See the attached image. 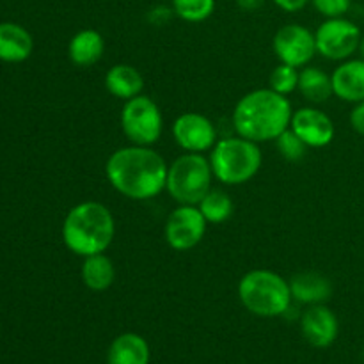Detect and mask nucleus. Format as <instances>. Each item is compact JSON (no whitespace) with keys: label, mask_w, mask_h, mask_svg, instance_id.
I'll use <instances>...</instances> for the list:
<instances>
[{"label":"nucleus","mask_w":364,"mask_h":364,"mask_svg":"<svg viewBox=\"0 0 364 364\" xmlns=\"http://www.w3.org/2000/svg\"><path fill=\"white\" fill-rule=\"evenodd\" d=\"M169 166L149 146H124L109 156L105 174L119 194L135 201H146L166 188Z\"/></svg>","instance_id":"f257e3e1"},{"label":"nucleus","mask_w":364,"mask_h":364,"mask_svg":"<svg viewBox=\"0 0 364 364\" xmlns=\"http://www.w3.org/2000/svg\"><path fill=\"white\" fill-rule=\"evenodd\" d=\"M291 103L272 89H256L242 96L233 110V127L240 137L256 142L276 141L290 128Z\"/></svg>","instance_id":"f03ea898"},{"label":"nucleus","mask_w":364,"mask_h":364,"mask_svg":"<svg viewBox=\"0 0 364 364\" xmlns=\"http://www.w3.org/2000/svg\"><path fill=\"white\" fill-rule=\"evenodd\" d=\"M116 223L105 205L84 201L68 212L63 223V242L73 255L91 256L105 252L112 245Z\"/></svg>","instance_id":"7ed1b4c3"},{"label":"nucleus","mask_w":364,"mask_h":364,"mask_svg":"<svg viewBox=\"0 0 364 364\" xmlns=\"http://www.w3.org/2000/svg\"><path fill=\"white\" fill-rule=\"evenodd\" d=\"M238 297L249 313L263 318L284 315L294 301L290 283L267 269L245 274L238 284Z\"/></svg>","instance_id":"20e7f679"},{"label":"nucleus","mask_w":364,"mask_h":364,"mask_svg":"<svg viewBox=\"0 0 364 364\" xmlns=\"http://www.w3.org/2000/svg\"><path fill=\"white\" fill-rule=\"evenodd\" d=\"M262 160L258 144L238 135L215 142L210 155V166L219 181L226 185H242L258 174Z\"/></svg>","instance_id":"39448f33"},{"label":"nucleus","mask_w":364,"mask_h":364,"mask_svg":"<svg viewBox=\"0 0 364 364\" xmlns=\"http://www.w3.org/2000/svg\"><path fill=\"white\" fill-rule=\"evenodd\" d=\"M213 171L210 160L201 153H185L178 156L167 171L166 191L180 205H199L212 191Z\"/></svg>","instance_id":"423d86ee"},{"label":"nucleus","mask_w":364,"mask_h":364,"mask_svg":"<svg viewBox=\"0 0 364 364\" xmlns=\"http://www.w3.org/2000/svg\"><path fill=\"white\" fill-rule=\"evenodd\" d=\"M121 128L132 144H155L164 130V117L160 107L149 96L144 95L128 100L121 110Z\"/></svg>","instance_id":"0eeeda50"},{"label":"nucleus","mask_w":364,"mask_h":364,"mask_svg":"<svg viewBox=\"0 0 364 364\" xmlns=\"http://www.w3.org/2000/svg\"><path fill=\"white\" fill-rule=\"evenodd\" d=\"M361 31L347 18H327L315 32L316 52L329 60H347L358 52Z\"/></svg>","instance_id":"6e6552de"},{"label":"nucleus","mask_w":364,"mask_h":364,"mask_svg":"<svg viewBox=\"0 0 364 364\" xmlns=\"http://www.w3.org/2000/svg\"><path fill=\"white\" fill-rule=\"evenodd\" d=\"M206 219L196 205H180L166 223V240L174 251H191L206 233Z\"/></svg>","instance_id":"1a4fd4ad"},{"label":"nucleus","mask_w":364,"mask_h":364,"mask_svg":"<svg viewBox=\"0 0 364 364\" xmlns=\"http://www.w3.org/2000/svg\"><path fill=\"white\" fill-rule=\"evenodd\" d=\"M272 46L279 63L304 68L316 53L315 32L301 23H288L276 32Z\"/></svg>","instance_id":"9d476101"},{"label":"nucleus","mask_w":364,"mask_h":364,"mask_svg":"<svg viewBox=\"0 0 364 364\" xmlns=\"http://www.w3.org/2000/svg\"><path fill=\"white\" fill-rule=\"evenodd\" d=\"M173 137L187 153H205L215 146L217 130L203 114L185 112L173 123Z\"/></svg>","instance_id":"9b49d317"},{"label":"nucleus","mask_w":364,"mask_h":364,"mask_svg":"<svg viewBox=\"0 0 364 364\" xmlns=\"http://www.w3.org/2000/svg\"><path fill=\"white\" fill-rule=\"evenodd\" d=\"M290 128L308 144V148H326L333 142L336 128L326 112L304 107L294 112Z\"/></svg>","instance_id":"f8f14e48"},{"label":"nucleus","mask_w":364,"mask_h":364,"mask_svg":"<svg viewBox=\"0 0 364 364\" xmlns=\"http://www.w3.org/2000/svg\"><path fill=\"white\" fill-rule=\"evenodd\" d=\"M301 329L306 341L316 348H327L336 341L340 323L327 306L315 304L306 309L301 318Z\"/></svg>","instance_id":"ddd939ff"},{"label":"nucleus","mask_w":364,"mask_h":364,"mask_svg":"<svg viewBox=\"0 0 364 364\" xmlns=\"http://www.w3.org/2000/svg\"><path fill=\"white\" fill-rule=\"evenodd\" d=\"M334 95L348 103L364 102V59H347L334 70Z\"/></svg>","instance_id":"4468645a"},{"label":"nucleus","mask_w":364,"mask_h":364,"mask_svg":"<svg viewBox=\"0 0 364 364\" xmlns=\"http://www.w3.org/2000/svg\"><path fill=\"white\" fill-rule=\"evenodd\" d=\"M34 41L31 32L13 21L0 23V60L23 63L31 57Z\"/></svg>","instance_id":"2eb2a0df"},{"label":"nucleus","mask_w":364,"mask_h":364,"mask_svg":"<svg viewBox=\"0 0 364 364\" xmlns=\"http://www.w3.org/2000/svg\"><path fill=\"white\" fill-rule=\"evenodd\" d=\"M291 297L302 304H323L333 295V284L318 272H301L290 279Z\"/></svg>","instance_id":"dca6fc26"},{"label":"nucleus","mask_w":364,"mask_h":364,"mask_svg":"<svg viewBox=\"0 0 364 364\" xmlns=\"http://www.w3.org/2000/svg\"><path fill=\"white\" fill-rule=\"evenodd\" d=\"M103 52H105V41H103V36L95 28L78 31L68 45V55L71 63L80 68H89L98 63Z\"/></svg>","instance_id":"f3484780"},{"label":"nucleus","mask_w":364,"mask_h":364,"mask_svg":"<svg viewBox=\"0 0 364 364\" xmlns=\"http://www.w3.org/2000/svg\"><path fill=\"white\" fill-rule=\"evenodd\" d=\"M105 87L116 98L128 102L144 89V78L137 68L130 64H116L105 75Z\"/></svg>","instance_id":"a211bd4d"},{"label":"nucleus","mask_w":364,"mask_h":364,"mask_svg":"<svg viewBox=\"0 0 364 364\" xmlns=\"http://www.w3.org/2000/svg\"><path fill=\"white\" fill-rule=\"evenodd\" d=\"M149 345L141 334L124 333L112 341L107 364H148Z\"/></svg>","instance_id":"6ab92c4d"},{"label":"nucleus","mask_w":364,"mask_h":364,"mask_svg":"<svg viewBox=\"0 0 364 364\" xmlns=\"http://www.w3.org/2000/svg\"><path fill=\"white\" fill-rule=\"evenodd\" d=\"M80 276L89 290L105 291L112 287L116 269H114L112 259L105 252H100V255L85 256L84 263H82Z\"/></svg>","instance_id":"aec40b11"},{"label":"nucleus","mask_w":364,"mask_h":364,"mask_svg":"<svg viewBox=\"0 0 364 364\" xmlns=\"http://www.w3.org/2000/svg\"><path fill=\"white\" fill-rule=\"evenodd\" d=\"M299 91L308 102L323 103L334 95L333 78L320 68H309L299 73Z\"/></svg>","instance_id":"412c9836"},{"label":"nucleus","mask_w":364,"mask_h":364,"mask_svg":"<svg viewBox=\"0 0 364 364\" xmlns=\"http://www.w3.org/2000/svg\"><path fill=\"white\" fill-rule=\"evenodd\" d=\"M198 208L201 210L203 217L208 224H223L233 215V201L226 192L219 191V188H212L205 198L199 201Z\"/></svg>","instance_id":"4be33fe9"},{"label":"nucleus","mask_w":364,"mask_h":364,"mask_svg":"<svg viewBox=\"0 0 364 364\" xmlns=\"http://www.w3.org/2000/svg\"><path fill=\"white\" fill-rule=\"evenodd\" d=\"M215 11V0H173V13L188 23L208 20Z\"/></svg>","instance_id":"5701e85b"},{"label":"nucleus","mask_w":364,"mask_h":364,"mask_svg":"<svg viewBox=\"0 0 364 364\" xmlns=\"http://www.w3.org/2000/svg\"><path fill=\"white\" fill-rule=\"evenodd\" d=\"M299 73L295 66L279 63L270 73V89L283 96L290 95L299 87Z\"/></svg>","instance_id":"b1692460"},{"label":"nucleus","mask_w":364,"mask_h":364,"mask_svg":"<svg viewBox=\"0 0 364 364\" xmlns=\"http://www.w3.org/2000/svg\"><path fill=\"white\" fill-rule=\"evenodd\" d=\"M276 146L277 151H279L287 160H291V162L304 159L306 151L309 149L308 144H306L291 128H288L287 132H283V134L276 139Z\"/></svg>","instance_id":"393cba45"},{"label":"nucleus","mask_w":364,"mask_h":364,"mask_svg":"<svg viewBox=\"0 0 364 364\" xmlns=\"http://www.w3.org/2000/svg\"><path fill=\"white\" fill-rule=\"evenodd\" d=\"M311 4L326 18H340L350 11L354 0H311Z\"/></svg>","instance_id":"a878e982"},{"label":"nucleus","mask_w":364,"mask_h":364,"mask_svg":"<svg viewBox=\"0 0 364 364\" xmlns=\"http://www.w3.org/2000/svg\"><path fill=\"white\" fill-rule=\"evenodd\" d=\"M350 124L359 135L364 137V102L355 103L354 110L350 112Z\"/></svg>","instance_id":"bb28decb"},{"label":"nucleus","mask_w":364,"mask_h":364,"mask_svg":"<svg viewBox=\"0 0 364 364\" xmlns=\"http://www.w3.org/2000/svg\"><path fill=\"white\" fill-rule=\"evenodd\" d=\"M272 2L287 13H297V11L304 9L311 0H272Z\"/></svg>","instance_id":"cd10ccee"},{"label":"nucleus","mask_w":364,"mask_h":364,"mask_svg":"<svg viewBox=\"0 0 364 364\" xmlns=\"http://www.w3.org/2000/svg\"><path fill=\"white\" fill-rule=\"evenodd\" d=\"M235 2L244 11H258L259 7L265 6L267 0H235Z\"/></svg>","instance_id":"c85d7f7f"},{"label":"nucleus","mask_w":364,"mask_h":364,"mask_svg":"<svg viewBox=\"0 0 364 364\" xmlns=\"http://www.w3.org/2000/svg\"><path fill=\"white\" fill-rule=\"evenodd\" d=\"M358 52L361 53V59H364V34L361 36V41H359V48H358Z\"/></svg>","instance_id":"c756f323"},{"label":"nucleus","mask_w":364,"mask_h":364,"mask_svg":"<svg viewBox=\"0 0 364 364\" xmlns=\"http://www.w3.org/2000/svg\"><path fill=\"white\" fill-rule=\"evenodd\" d=\"M363 358H364V350H363Z\"/></svg>","instance_id":"7c9ffc66"}]
</instances>
